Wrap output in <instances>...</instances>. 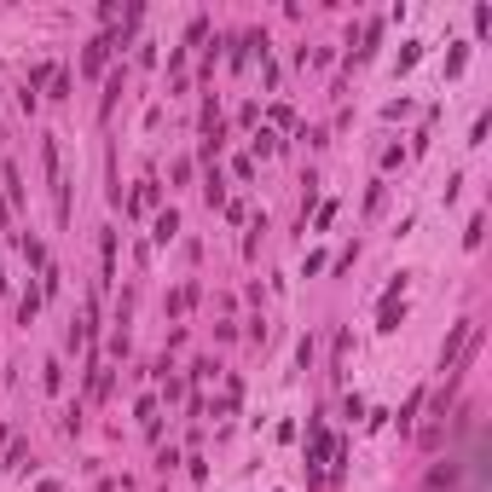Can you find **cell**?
I'll list each match as a JSON object with an SVG mask.
<instances>
[{"label": "cell", "mask_w": 492, "mask_h": 492, "mask_svg": "<svg viewBox=\"0 0 492 492\" xmlns=\"http://www.w3.org/2000/svg\"><path fill=\"white\" fill-rule=\"evenodd\" d=\"M41 162H46V179H53V203H58V226H70V179L58 168V145L46 139L41 145Z\"/></svg>", "instance_id": "1"}, {"label": "cell", "mask_w": 492, "mask_h": 492, "mask_svg": "<svg viewBox=\"0 0 492 492\" xmlns=\"http://www.w3.org/2000/svg\"><path fill=\"white\" fill-rule=\"evenodd\" d=\"M400 284H405V278H394V290H388V301H383V331H400V319H405V301H400Z\"/></svg>", "instance_id": "2"}, {"label": "cell", "mask_w": 492, "mask_h": 492, "mask_svg": "<svg viewBox=\"0 0 492 492\" xmlns=\"http://www.w3.org/2000/svg\"><path fill=\"white\" fill-rule=\"evenodd\" d=\"M174 232H179V215H174V209H168V215H162V220H157V238H174Z\"/></svg>", "instance_id": "3"}]
</instances>
